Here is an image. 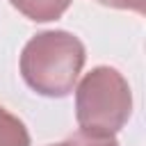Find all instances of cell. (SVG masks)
<instances>
[{"label":"cell","instance_id":"obj_1","mask_svg":"<svg viewBox=\"0 0 146 146\" xmlns=\"http://www.w3.org/2000/svg\"><path fill=\"white\" fill-rule=\"evenodd\" d=\"M84 66V46L64 30H48L32 36L21 52V75L30 89L48 98L73 91Z\"/></svg>","mask_w":146,"mask_h":146},{"label":"cell","instance_id":"obj_3","mask_svg":"<svg viewBox=\"0 0 146 146\" xmlns=\"http://www.w3.org/2000/svg\"><path fill=\"white\" fill-rule=\"evenodd\" d=\"M23 16H27L30 21L36 23H46V21H55L59 18L68 5L73 0H9Z\"/></svg>","mask_w":146,"mask_h":146},{"label":"cell","instance_id":"obj_6","mask_svg":"<svg viewBox=\"0 0 146 146\" xmlns=\"http://www.w3.org/2000/svg\"><path fill=\"white\" fill-rule=\"evenodd\" d=\"M105 7H114V9H130L137 14H144V0H96Z\"/></svg>","mask_w":146,"mask_h":146},{"label":"cell","instance_id":"obj_7","mask_svg":"<svg viewBox=\"0 0 146 146\" xmlns=\"http://www.w3.org/2000/svg\"><path fill=\"white\" fill-rule=\"evenodd\" d=\"M50 146H75V144H73L71 137H68V139H64V141H59V144H50Z\"/></svg>","mask_w":146,"mask_h":146},{"label":"cell","instance_id":"obj_5","mask_svg":"<svg viewBox=\"0 0 146 146\" xmlns=\"http://www.w3.org/2000/svg\"><path fill=\"white\" fill-rule=\"evenodd\" d=\"M71 141L75 146H119V141L114 139V135H94V132H75L71 137Z\"/></svg>","mask_w":146,"mask_h":146},{"label":"cell","instance_id":"obj_4","mask_svg":"<svg viewBox=\"0 0 146 146\" xmlns=\"http://www.w3.org/2000/svg\"><path fill=\"white\" fill-rule=\"evenodd\" d=\"M0 146H30L25 123L0 105Z\"/></svg>","mask_w":146,"mask_h":146},{"label":"cell","instance_id":"obj_2","mask_svg":"<svg viewBox=\"0 0 146 146\" xmlns=\"http://www.w3.org/2000/svg\"><path fill=\"white\" fill-rule=\"evenodd\" d=\"M132 114L128 80L112 66L91 68L75 89V116L80 130L94 135L119 132Z\"/></svg>","mask_w":146,"mask_h":146}]
</instances>
